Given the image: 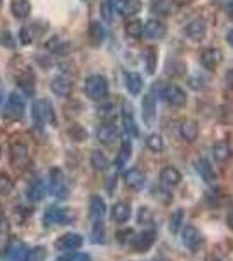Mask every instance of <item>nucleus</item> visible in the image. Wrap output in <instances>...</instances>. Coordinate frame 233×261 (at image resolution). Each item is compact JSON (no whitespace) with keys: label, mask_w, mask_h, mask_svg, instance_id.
<instances>
[{"label":"nucleus","mask_w":233,"mask_h":261,"mask_svg":"<svg viewBox=\"0 0 233 261\" xmlns=\"http://www.w3.org/2000/svg\"><path fill=\"white\" fill-rule=\"evenodd\" d=\"M32 117H33V124H35L37 129L44 127L45 122L56 125V117H54L53 105H50L47 99H40V101H35V103H33Z\"/></svg>","instance_id":"1"},{"label":"nucleus","mask_w":233,"mask_h":261,"mask_svg":"<svg viewBox=\"0 0 233 261\" xmlns=\"http://www.w3.org/2000/svg\"><path fill=\"white\" fill-rule=\"evenodd\" d=\"M86 94L89 99L101 101L108 96V81L103 75H91L86 81Z\"/></svg>","instance_id":"2"},{"label":"nucleus","mask_w":233,"mask_h":261,"mask_svg":"<svg viewBox=\"0 0 233 261\" xmlns=\"http://www.w3.org/2000/svg\"><path fill=\"white\" fill-rule=\"evenodd\" d=\"M75 220V214L66 207H56V205H50L45 209L44 213V223L47 226H56V225H70Z\"/></svg>","instance_id":"3"},{"label":"nucleus","mask_w":233,"mask_h":261,"mask_svg":"<svg viewBox=\"0 0 233 261\" xmlns=\"http://www.w3.org/2000/svg\"><path fill=\"white\" fill-rule=\"evenodd\" d=\"M49 193L58 199H65L68 193V187H66L65 174L59 167H53L49 171Z\"/></svg>","instance_id":"4"},{"label":"nucleus","mask_w":233,"mask_h":261,"mask_svg":"<svg viewBox=\"0 0 233 261\" xmlns=\"http://www.w3.org/2000/svg\"><path fill=\"white\" fill-rule=\"evenodd\" d=\"M181 242H183V246L188 251L197 252L202 247V244H204V237H202V233L193 225H186L183 231H181Z\"/></svg>","instance_id":"5"},{"label":"nucleus","mask_w":233,"mask_h":261,"mask_svg":"<svg viewBox=\"0 0 233 261\" xmlns=\"http://www.w3.org/2000/svg\"><path fill=\"white\" fill-rule=\"evenodd\" d=\"M84 246V237L80 233H75V231H70V233H65L54 242V247L61 252H73L80 249Z\"/></svg>","instance_id":"6"},{"label":"nucleus","mask_w":233,"mask_h":261,"mask_svg":"<svg viewBox=\"0 0 233 261\" xmlns=\"http://www.w3.org/2000/svg\"><path fill=\"white\" fill-rule=\"evenodd\" d=\"M4 115L11 120H19L21 117L24 115V101L21 96L18 94H9L7 98V103H6V108H4Z\"/></svg>","instance_id":"7"},{"label":"nucleus","mask_w":233,"mask_h":261,"mask_svg":"<svg viewBox=\"0 0 233 261\" xmlns=\"http://www.w3.org/2000/svg\"><path fill=\"white\" fill-rule=\"evenodd\" d=\"M28 254V247L19 239H11L4 251V261H24Z\"/></svg>","instance_id":"8"},{"label":"nucleus","mask_w":233,"mask_h":261,"mask_svg":"<svg viewBox=\"0 0 233 261\" xmlns=\"http://www.w3.org/2000/svg\"><path fill=\"white\" fill-rule=\"evenodd\" d=\"M96 138L97 141L101 143V145H113V143H117L118 140V129L115 124H112V122H105V124H101L99 127L96 130Z\"/></svg>","instance_id":"9"},{"label":"nucleus","mask_w":233,"mask_h":261,"mask_svg":"<svg viewBox=\"0 0 233 261\" xmlns=\"http://www.w3.org/2000/svg\"><path fill=\"white\" fill-rule=\"evenodd\" d=\"M200 61L207 70H214L221 65L223 61V53L218 47H207L202 50L200 54Z\"/></svg>","instance_id":"10"},{"label":"nucleus","mask_w":233,"mask_h":261,"mask_svg":"<svg viewBox=\"0 0 233 261\" xmlns=\"http://www.w3.org/2000/svg\"><path fill=\"white\" fill-rule=\"evenodd\" d=\"M162 98L171 103L172 107H185L186 105V92L177 86H167L164 89Z\"/></svg>","instance_id":"11"},{"label":"nucleus","mask_w":233,"mask_h":261,"mask_svg":"<svg viewBox=\"0 0 233 261\" xmlns=\"http://www.w3.org/2000/svg\"><path fill=\"white\" fill-rule=\"evenodd\" d=\"M153 242H155L153 231H143V233H139V235H134L133 242H131V247L136 252H145L153 246Z\"/></svg>","instance_id":"12"},{"label":"nucleus","mask_w":233,"mask_h":261,"mask_svg":"<svg viewBox=\"0 0 233 261\" xmlns=\"http://www.w3.org/2000/svg\"><path fill=\"white\" fill-rule=\"evenodd\" d=\"M143 33H145L148 39H151V40H160V39H164V37H165L167 28H165V24L162 23V21L150 19L145 24V28H143Z\"/></svg>","instance_id":"13"},{"label":"nucleus","mask_w":233,"mask_h":261,"mask_svg":"<svg viewBox=\"0 0 233 261\" xmlns=\"http://www.w3.org/2000/svg\"><path fill=\"white\" fill-rule=\"evenodd\" d=\"M205 32H207V24H205V21L204 19H200V18H197V19H193V21H190L188 24H186V28H185V33L190 37L192 40H202L205 37Z\"/></svg>","instance_id":"14"},{"label":"nucleus","mask_w":233,"mask_h":261,"mask_svg":"<svg viewBox=\"0 0 233 261\" xmlns=\"http://www.w3.org/2000/svg\"><path fill=\"white\" fill-rule=\"evenodd\" d=\"M89 214L94 221H103L105 214H107V204L99 195H92L89 200Z\"/></svg>","instance_id":"15"},{"label":"nucleus","mask_w":233,"mask_h":261,"mask_svg":"<svg viewBox=\"0 0 233 261\" xmlns=\"http://www.w3.org/2000/svg\"><path fill=\"white\" fill-rule=\"evenodd\" d=\"M124 181H125L127 187L133 188V190H141V188L145 187L146 176L143 174V172L139 171V169H136V167H133V169L125 171V174H124Z\"/></svg>","instance_id":"16"},{"label":"nucleus","mask_w":233,"mask_h":261,"mask_svg":"<svg viewBox=\"0 0 233 261\" xmlns=\"http://www.w3.org/2000/svg\"><path fill=\"white\" fill-rule=\"evenodd\" d=\"M122 119H124V129H125L127 136H129V138H138L139 130H138L136 120H134L133 107H129V103L124 105V113H122Z\"/></svg>","instance_id":"17"},{"label":"nucleus","mask_w":233,"mask_h":261,"mask_svg":"<svg viewBox=\"0 0 233 261\" xmlns=\"http://www.w3.org/2000/svg\"><path fill=\"white\" fill-rule=\"evenodd\" d=\"M50 91L56 96H59V98H66L71 92V84L66 77L58 75V77H54L53 81H50Z\"/></svg>","instance_id":"18"},{"label":"nucleus","mask_w":233,"mask_h":261,"mask_svg":"<svg viewBox=\"0 0 233 261\" xmlns=\"http://www.w3.org/2000/svg\"><path fill=\"white\" fill-rule=\"evenodd\" d=\"M197 172L200 174V178L205 181L207 185H214L218 176L214 172V167L211 166V162L207 159H198L197 161Z\"/></svg>","instance_id":"19"},{"label":"nucleus","mask_w":233,"mask_h":261,"mask_svg":"<svg viewBox=\"0 0 233 261\" xmlns=\"http://www.w3.org/2000/svg\"><path fill=\"white\" fill-rule=\"evenodd\" d=\"M179 134L185 141L193 143L198 138V125L197 122L192 119H185L179 125Z\"/></svg>","instance_id":"20"},{"label":"nucleus","mask_w":233,"mask_h":261,"mask_svg":"<svg viewBox=\"0 0 233 261\" xmlns=\"http://www.w3.org/2000/svg\"><path fill=\"white\" fill-rule=\"evenodd\" d=\"M131 218V205L124 200H118L112 207V220L115 223H125Z\"/></svg>","instance_id":"21"},{"label":"nucleus","mask_w":233,"mask_h":261,"mask_svg":"<svg viewBox=\"0 0 233 261\" xmlns=\"http://www.w3.org/2000/svg\"><path fill=\"white\" fill-rule=\"evenodd\" d=\"M160 181H162V185L165 188H176L177 185L181 183V172L176 169V167H165L162 171V174H160Z\"/></svg>","instance_id":"22"},{"label":"nucleus","mask_w":233,"mask_h":261,"mask_svg":"<svg viewBox=\"0 0 233 261\" xmlns=\"http://www.w3.org/2000/svg\"><path fill=\"white\" fill-rule=\"evenodd\" d=\"M141 108H143V119L148 125L153 124L155 120V112H157V105H155V98L151 94H146L143 98V103H141Z\"/></svg>","instance_id":"23"},{"label":"nucleus","mask_w":233,"mask_h":261,"mask_svg":"<svg viewBox=\"0 0 233 261\" xmlns=\"http://www.w3.org/2000/svg\"><path fill=\"white\" fill-rule=\"evenodd\" d=\"M89 39H91L92 45H101L107 39V30L99 21H92L89 24Z\"/></svg>","instance_id":"24"},{"label":"nucleus","mask_w":233,"mask_h":261,"mask_svg":"<svg viewBox=\"0 0 233 261\" xmlns=\"http://www.w3.org/2000/svg\"><path fill=\"white\" fill-rule=\"evenodd\" d=\"M115 7L122 16H133L138 14L141 9V2L139 0H117Z\"/></svg>","instance_id":"25"},{"label":"nucleus","mask_w":233,"mask_h":261,"mask_svg":"<svg viewBox=\"0 0 233 261\" xmlns=\"http://www.w3.org/2000/svg\"><path fill=\"white\" fill-rule=\"evenodd\" d=\"M213 155H214V159L218 162H228L231 159V155H233V150H231V146L228 145L226 141H219V143H216V145L213 146Z\"/></svg>","instance_id":"26"},{"label":"nucleus","mask_w":233,"mask_h":261,"mask_svg":"<svg viewBox=\"0 0 233 261\" xmlns=\"http://www.w3.org/2000/svg\"><path fill=\"white\" fill-rule=\"evenodd\" d=\"M125 87L133 96H138L139 92H141V87H143L141 75L136 73V71H129V73L125 75Z\"/></svg>","instance_id":"27"},{"label":"nucleus","mask_w":233,"mask_h":261,"mask_svg":"<svg viewBox=\"0 0 233 261\" xmlns=\"http://www.w3.org/2000/svg\"><path fill=\"white\" fill-rule=\"evenodd\" d=\"M11 11L18 19H24V18H28L30 12H32V4H30L28 0H12Z\"/></svg>","instance_id":"28"},{"label":"nucleus","mask_w":233,"mask_h":261,"mask_svg":"<svg viewBox=\"0 0 233 261\" xmlns=\"http://www.w3.org/2000/svg\"><path fill=\"white\" fill-rule=\"evenodd\" d=\"M91 164H92V167H94L96 171H101V172L108 171V167H110L108 157L103 153V151H99V150H94L91 153Z\"/></svg>","instance_id":"29"},{"label":"nucleus","mask_w":233,"mask_h":261,"mask_svg":"<svg viewBox=\"0 0 233 261\" xmlns=\"http://www.w3.org/2000/svg\"><path fill=\"white\" fill-rule=\"evenodd\" d=\"M18 84L28 96H33V92H35V77H33L32 71H24L23 75H19Z\"/></svg>","instance_id":"30"},{"label":"nucleus","mask_w":233,"mask_h":261,"mask_svg":"<svg viewBox=\"0 0 233 261\" xmlns=\"http://www.w3.org/2000/svg\"><path fill=\"white\" fill-rule=\"evenodd\" d=\"M11 155L14 162L24 164L28 161V146L23 145V143H14V145L11 146Z\"/></svg>","instance_id":"31"},{"label":"nucleus","mask_w":233,"mask_h":261,"mask_svg":"<svg viewBox=\"0 0 233 261\" xmlns=\"http://www.w3.org/2000/svg\"><path fill=\"white\" fill-rule=\"evenodd\" d=\"M44 195H45V187H44V183H42V179L32 181V185H30V188H28L30 199H32L33 202H39V200L44 199Z\"/></svg>","instance_id":"32"},{"label":"nucleus","mask_w":233,"mask_h":261,"mask_svg":"<svg viewBox=\"0 0 233 261\" xmlns=\"http://www.w3.org/2000/svg\"><path fill=\"white\" fill-rule=\"evenodd\" d=\"M131 153H133V145H131L129 140H125L124 143H122L120 151H118V155H117V167H118V169H120V167H124L125 164L129 162Z\"/></svg>","instance_id":"33"},{"label":"nucleus","mask_w":233,"mask_h":261,"mask_svg":"<svg viewBox=\"0 0 233 261\" xmlns=\"http://www.w3.org/2000/svg\"><path fill=\"white\" fill-rule=\"evenodd\" d=\"M143 60H145V65H146V71L148 73H155L157 70V61H159V58H157V49L155 47H148L145 50V54H143Z\"/></svg>","instance_id":"34"},{"label":"nucleus","mask_w":233,"mask_h":261,"mask_svg":"<svg viewBox=\"0 0 233 261\" xmlns=\"http://www.w3.org/2000/svg\"><path fill=\"white\" fill-rule=\"evenodd\" d=\"M97 117L99 119H103V120H113L117 117V107L113 103H105V105H101L99 108H97Z\"/></svg>","instance_id":"35"},{"label":"nucleus","mask_w":233,"mask_h":261,"mask_svg":"<svg viewBox=\"0 0 233 261\" xmlns=\"http://www.w3.org/2000/svg\"><path fill=\"white\" fill-rule=\"evenodd\" d=\"M92 242L94 244H105L107 242V230H105L103 221H94L92 225Z\"/></svg>","instance_id":"36"},{"label":"nucleus","mask_w":233,"mask_h":261,"mask_svg":"<svg viewBox=\"0 0 233 261\" xmlns=\"http://www.w3.org/2000/svg\"><path fill=\"white\" fill-rule=\"evenodd\" d=\"M143 28H145L143 21L133 19V21H129V23L125 24V33L129 37H133V39H139V37L143 35Z\"/></svg>","instance_id":"37"},{"label":"nucleus","mask_w":233,"mask_h":261,"mask_svg":"<svg viewBox=\"0 0 233 261\" xmlns=\"http://www.w3.org/2000/svg\"><path fill=\"white\" fill-rule=\"evenodd\" d=\"M47 259V249L44 246H35L32 249H28L27 259L24 261H45Z\"/></svg>","instance_id":"38"},{"label":"nucleus","mask_w":233,"mask_h":261,"mask_svg":"<svg viewBox=\"0 0 233 261\" xmlns=\"http://www.w3.org/2000/svg\"><path fill=\"white\" fill-rule=\"evenodd\" d=\"M183 218H185L183 209H176V211L171 214V218H169V230H171L172 233H177V231H179Z\"/></svg>","instance_id":"39"},{"label":"nucleus","mask_w":233,"mask_h":261,"mask_svg":"<svg viewBox=\"0 0 233 261\" xmlns=\"http://www.w3.org/2000/svg\"><path fill=\"white\" fill-rule=\"evenodd\" d=\"M68 134H70L71 140L77 141V143H82V141L87 140V130L84 129L80 124H73V125H71V127L68 129Z\"/></svg>","instance_id":"40"},{"label":"nucleus","mask_w":233,"mask_h":261,"mask_svg":"<svg viewBox=\"0 0 233 261\" xmlns=\"http://www.w3.org/2000/svg\"><path fill=\"white\" fill-rule=\"evenodd\" d=\"M146 146L151 151H155V153L162 151L164 150V140H162V136H160V134H150V136L146 138Z\"/></svg>","instance_id":"41"},{"label":"nucleus","mask_w":233,"mask_h":261,"mask_svg":"<svg viewBox=\"0 0 233 261\" xmlns=\"http://www.w3.org/2000/svg\"><path fill=\"white\" fill-rule=\"evenodd\" d=\"M12 190V179L6 172H0V195H6Z\"/></svg>","instance_id":"42"},{"label":"nucleus","mask_w":233,"mask_h":261,"mask_svg":"<svg viewBox=\"0 0 233 261\" xmlns=\"http://www.w3.org/2000/svg\"><path fill=\"white\" fill-rule=\"evenodd\" d=\"M112 12H113V6L112 0H103L101 2V16L107 23H112Z\"/></svg>","instance_id":"43"},{"label":"nucleus","mask_w":233,"mask_h":261,"mask_svg":"<svg viewBox=\"0 0 233 261\" xmlns=\"http://www.w3.org/2000/svg\"><path fill=\"white\" fill-rule=\"evenodd\" d=\"M32 40H33V32H32V28L30 27H23L19 30V42L23 45H28V44H32Z\"/></svg>","instance_id":"44"},{"label":"nucleus","mask_w":233,"mask_h":261,"mask_svg":"<svg viewBox=\"0 0 233 261\" xmlns=\"http://www.w3.org/2000/svg\"><path fill=\"white\" fill-rule=\"evenodd\" d=\"M151 220H153L151 211L143 205V207L139 209V213H138V223H139V225H146V223H151Z\"/></svg>","instance_id":"45"},{"label":"nucleus","mask_w":233,"mask_h":261,"mask_svg":"<svg viewBox=\"0 0 233 261\" xmlns=\"http://www.w3.org/2000/svg\"><path fill=\"white\" fill-rule=\"evenodd\" d=\"M133 239H134V231L131 228L129 230H122V231H118V233H117V241L120 244H129V246H131Z\"/></svg>","instance_id":"46"},{"label":"nucleus","mask_w":233,"mask_h":261,"mask_svg":"<svg viewBox=\"0 0 233 261\" xmlns=\"http://www.w3.org/2000/svg\"><path fill=\"white\" fill-rule=\"evenodd\" d=\"M221 119L226 122V124H233V103L224 105L221 108Z\"/></svg>","instance_id":"47"},{"label":"nucleus","mask_w":233,"mask_h":261,"mask_svg":"<svg viewBox=\"0 0 233 261\" xmlns=\"http://www.w3.org/2000/svg\"><path fill=\"white\" fill-rule=\"evenodd\" d=\"M151 11H153L155 14H167L169 6L164 2V0H155L153 6H151Z\"/></svg>","instance_id":"48"},{"label":"nucleus","mask_w":233,"mask_h":261,"mask_svg":"<svg viewBox=\"0 0 233 261\" xmlns=\"http://www.w3.org/2000/svg\"><path fill=\"white\" fill-rule=\"evenodd\" d=\"M0 44L9 49L14 47V39H12V35L9 32H0Z\"/></svg>","instance_id":"49"},{"label":"nucleus","mask_w":233,"mask_h":261,"mask_svg":"<svg viewBox=\"0 0 233 261\" xmlns=\"http://www.w3.org/2000/svg\"><path fill=\"white\" fill-rule=\"evenodd\" d=\"M70 261H92V259L89 254H75V256H71Z\"/></svg>","instance_id":"50"},{"label":"nucleus","mask_w":233,"mask_h":261,"mask_svg":"<svg viewBox=\"0 0 233 261\" xmlns=\"http://www.w3.org/2000/svg\"><path fill=\"white\" fill-rule=\"evenodd\" d=\"M58 45H59V39H58V37H53V39L47 42V49L49 50H56Z\"/></svg>","instance_id":"51"},{"label":"nucleus","mask_w":233,"mask_h":261,"mask_svg":"<svg viewBox=\"0 0 233 261\" xmlns=\"http://www.w3.org/2000/svg\"><path fill=\"white\" fill-rule=\"evenodd\" d=\"M224 82H226V87L233 89V70H230L226 73V77H224Z\"/></svg>","instance_id":"52"},{"label":"nucleus","mask_w":233,"mask_h":261,"mask_svg":"<svg viewBox=\"0 0 233 261\" xmlns=\"http://www.w3.org/2000/svg\"><path fill=\"white\" fill-rule=\"evenodd\" d=\"M226 42L233 47V30H230V32L226 33Z\"/></svg>","instance_id":"53"},{"label":"nucleus","mask_w":233,"mask_h":261,"mask_svg":"<svg viewBox=\"0 0 233 261\" xmlns=\"http://www.w3.org/2000/svg\"><path fill=\"white\" fill-rule=\"evenodd\" d=\"M228 226L233 230V209H231V213L228 214Z\"/></svg>","instance_id":"54"},{"label":"nucleus","mask_w":233,"mask_h":261,"mask_svg":"<svg viewBox=\"0 0 233 261\" xmlns=\"http://www.w3.org/2000/svg\"><path fill=\"white\" fill-rule=\"evenodd\" d=\"M228 6H230V9L233 11V0H228Z\"/></svg>","instance_id":"55"},{"label":"nucleus","mask_w":233,"mask_h":261,"mask_svg":"<svg viewBox=\"0 0 233 261\" xmlns=\"http://www.w3.org/2000/svg\"><path fill=\"white\" fill-rule=\"evenodd\" d=\"M188 0H176V4H186Z\"/></svg>","instance_id":"56"},{"label":"nucleus","mask_w":233,"mask_h":261,"mask_svg":"<svg viewBox=\"0 0 233 261\" xmlns=\"http://www.w3.org/2000/svg\"><path fill=\"white\" fill-rule=\"evenodd\" d=\"M0 157H2V146H0Z\"/></svg>","instance_id":"57"},{"label":"nucleus","mask_w":233,"mask_h":261,"mask_svg":"<svg viewBox=\"0 0 233 261\" xmlns=\"http://www.w3.org/2000/svg\"><path fill=\"white\" fill-rule=\"evenodd\" d=\"M0 101H2V92H0Z\"/></svg>","instance_id":"58"},{"label":"nucleus","mask_w":233,"mask_h":261,"mask_svg":"<svg viewBox=\"0 0 233 261\" xmlns=\"http://www.w3.org/2000/svg\"><path fill=\"white\" fill-rule=\"evenodd\" d=\"M214 261H219V259H214Z\"/></svg>","instance_id":"59"},{"label":"nucleus","mask_w":233,"mask_h":261,"mask_svg":"<svg viewBox=\"0 0 233 261\" xmlns=\"http://www.w3.org/2000/svg\"><path fill=\"white\" fill-rule=\"evenodd\" d=\"M0 2H2V0H0Z\"/></svg>","instance_id":"60"}]
</instances>
